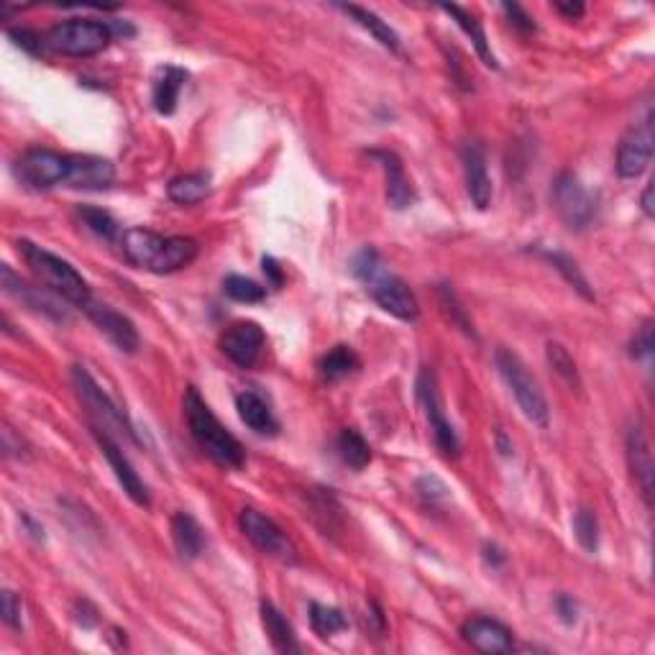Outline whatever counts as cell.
Instances as JSON below:
<instances>
[{
    "instance_id": "cell-26",
    "label": "cell",
    "mask_w": 655,
    "mask_h": 655,
    "mask_svg": "<svg viewBox=\"0 0 655 655\" xmlns=\"http://www.w3.org/2000/svg\"><path fill=\"white\" fill-rule=\"evenodd\" d=\"M213 190V180H210L208 172H190L174 177L167 185V195L172 203L177 205H198L203 203L205 198Z\"/></svg>"
},
{
    "instance_id": "cell-9",
    "label": "cell",
    "mask_w": 655,
    "mask_h": 655,
    "mask_svg": "<svg viewBox=\"0 0 655 655\" xmlns=\"http://www.w3.org/2000/svg\"><path fill=\"white\" fill-rule=\"evenodd\" d=\"M553 205H556L558 215L563 218V223L574 231H584L586 226H592V221L597 218L599 200L584 182L571 172L558 174L556 182H553Z\"/></svg>"
},
{
    "instance_id": "cell-34",
    "label": "cell",
    "mask_w": 655,
    "mask_h": 655,
    "mask_svg": "<svg viewBox=\"0 0 655 655\" xmlns=\"http://www.w3.org/2000/svg\"><path fill=\"white\" fill-rule=\"evenodd\" d=\"M223 290H226V295L231 297V300L244 302V305H254V302H261L264 297H267V290H264L259 282H254V279L249 277H241V274H231V277H226Z\"/></svg>"
},
{
    "instance_id": "cell-20",
    "label": "cell",
    "mask_w": 655,
    "mask_h": 655,
    "mask_svg": "<svg viewBox=\"0 0 655 655\" xmlns=\"http://www.w3.org/2000/svg\"><path fill=\"white\" fill-rule=\"evenodd\" d=\"M625 453H627V464H630L632 476L638 482L640 492H643L645 502H653V451H650V441L645 435L643 425L635 423L625 435Z\"/></svg>"
},
{
    "instance_id": "cell-42",
    "label": "cell",
    "mask_w": 655,
    "mask_h": 655,
    "mask_svg": "<svg viewBox=\"0 0 655 655\" xmlns=\"http://www.w3.org/2000/svg\"><path fill=\"white\" fill-rule=\"evenodd\" d=\"M556 612L561 615V620L566 622V625H574V622L579 620V604H576L574 597H569V594L556 597Z\"/></svg>"
},
{
    "instance_id": "cell-25",
    "label": "cell",
    "mask_w": 655,
    "mask_h": 655,
    "mask_svg": "<svg viewBox=\"0 0 655 655\" xmlns=\"http://www.w3.org/2000/svg\"><path fill=\"white\" fill-rule=\"evenodd\" d=\"M172 540L182 558L192 561L205 551V530L190 512H177L172 517Z\"/></svg>"
},
{
    "instance_id": "cell-8",
    "label": "cell",
    "mask_w": 655,
    "mask_h": 655,
    "mask_svg": "<svg viewBox=\"0 0 655 655\" xmlns=\"http://www.w3.org/2000/svg\"><path fill=\"white\" fill-rule=\"evenodd\" d=\"M72 154H59L52 149H29L16 162V177L29 190H52L70 182Z\"/></svg>"
},
{
    "instance_id": "cell-11",
    "label": "cell",
    "mask_w": 655,
    "mask_h": 655,
    "mask_svg": "<svg viewBox=\"0 0 655 655\" xmlns=\"http://www.w3.org/2000/svg\"><path fill=\"white\" fill-rule=\"evenodd\" d=\"M418 400L423 405L425 418H428L430 430H433V441L438 446V451L443 456H458L461 453V441H458L456 430H453L451 420L446 415V407H443L441 389H438V379H435V371L425 366L418 377Z\"/></svg>"
},
{
    "instance_id": "cell-44",
    "label": "cell",
    "mask_w": 655,
    "mask_h": 655,
    "mask_svg": "<svg viewBox=\"0 0 655 655\" xmlns=\"http://www.w3.org/2000/svg\"><path fill=\"white\" fill-rule=\"evenodd\" d=\"M261 269H264V274H267L269 285L274 287V290H279V287L285 285V272H282V267L277 264V259H272V256H264L261 259Z\"/></svg>"
},
{
    "instance_id": "cell-41",
    "label": "cell",
    "mask_w": 655,
    "mask_h": 655,
    "mask_svg": "<svg viewBox=\"0 0 655 655\" xmlns=\"http://www.w3.org/2000/svg\"><path fill=\"white\" fill-rule=\"evenodd\" d=\"M502 11L507 13V18H510V24L515 26V29L520 31V34H533V31H535V21H533V16H530V13L522 11V6H517V3H505V6H502Z\"/></svg>"
},
{
    "instance_id": "cell-46",
    "label": "cell",
    "mask_w": 655,
    "mask_h": 655,
    "mask_svg": "<svg viewBox=\"0 0 655 655\" xmlns=\"http://www.w3.org/2000/svg\"><path fill=\"white\" fill-rule=\"evenodd\" d=\"M553 8H556L561 16L569 18V21H576V18L584 16V11H586L584 3H561V0H558V3H553Z\"/></svg>"
},
{
    "instance_id": "cell-14",
    "label": "cell",
    "mask_w": 655,
    "mask_h": 655,
    "mask_svg": "<svg viewBox=\"0 0 655 655\" xmlns=\"http://www.w3.org/2000/svg\"><path fill=\"white\" fill-rule=\"evenodd\" d=\"M90 430H93V438L98 441L103 456L108 458V464H111L113 474H116L118 484H121L123 492L128 494V499H131V502L139 507H149L151 505L149 489H146V484L141 482L139 471L131 466V461H128L126 453L121 451V446L116 443V438H113L111 433H105V430L95 428V425H90Z\"/></svg>"
},
{
    "instance_id": "cell-10",
    "label": "cell",
    "mask_w": 655,
    "mask_h": 655,
    "mask_svg": "<svg viewBox=\"0 0 655 655\" xmlns=\"http://www.w3.org/2000/svg\"><path fill=\"white\" fill-rule=\"evenodd\" d=\"M238 525H241V533L251 540L254 548H259L264 556L274 558L279 563H287V566H295L300 561L297 556V548L292 543L290 535L279 528L272 517H267L259 510H244L238 515Z\"/></svg>"
},
{
    "instance_id": "cell-21",
    "label": "cell",
    "mask_w": 655,
    "mask_h": 655,
    "mask_svg": "<svg viewBox=\"0 0 655 655\" xmlns=\"http://www.w3.org/2000/svg\"><path fill=\"white\" fill-rule=\"evenodd\" d=\"M116 180V169L108 159L90 157V154H72V169L67 187L75 190H105Z\"/></svg>"
},
{
    "instance_id": "cell-17",
    "label": "cell",
    "mask_w": 655,
    "mask_h": 655,
    "mask_svg": "<svg viewBox=\"0 0 655 655\" xmlns=\"http://www.w3.org/2000/svg\"><path fill=\"white\" fill-rule=\"evenodd\" d=\"M461 164H464V180L469 200L476 210H487L492 205V180L487 169V151L479 141H466L461 146Z\"/></svg>"
},
{
    "instance_id": "cell-19",
    "label": "cell",
    "mask_w": 655,
    "mask_h": 655,
    "mask_svg": "<svg viewBox=\"0 0 655 655\" xmlns=\"http://www.w3.org/2000/svg\"><path fill=\"white\" fill-rule=\"evenodd\" d=\"M369 157L374 162H379L384 172V180H387V203L395 210H405L415 203V187H412L410 177L405 172V164L397 157L395 151L389 149H371Z\"/></svg>"
},
{
    "instance_id": "cell-23",
    "label": "cell",
    "mask_w": 655,
    "mask_h": 655,
    "mask_svg": "<svg viewBox=\"0 0 655 655\" xmlns=\"http://www.w3.org/2000/svg\"><path fill=\"white\" fill-rule=\"evenodd\" d=\"M187 82V72L174 64H164L159 67L157 77H154V87H151V103L159 116H172L177 111V100H180L182 87Z\"/></svg>"
},
{
    "instance_id": "cell-38",
    "label": "cell",
    "mask_w": 655,
    "mask_h": 655,
    "mask_svg": "<svg viewBox=\"0 0 655 655\" xmlns=\"http://www.w3.org/2000/svg\"><path fill=\"white\" fill-rule=\"evenodd\" d=\"M418 492L430 507H438L443 505V502H448L446 484H443L441 479H435V476H423L418 482Z\"/></svg>"
},
{
    "instance_id": "cell-1",
    "label": "cell",
    "mask_w": 655,
    "mask_h": 655,
    "mask_svg": "<svg viewBox=\"0 0 655 655\" xmlns=\"http://www.w3.org/2000/svg\"><path fill=\"white\" fill-rule=\"evenodd\" d=\"M123 259L136 269L154 274H172L190 267L200 246L190 236H162L149 228H128L121 236Z\"/></svg>"
},
{
    "instance_id": "cell-45",
    "label": "cell",
    "mask_w": 655,
    "mask_h": 655,
    "mask_svg": "<svg viewBox=\"0 0 655 655\" xmlns=\"http://www.w3.org/2000/svg\"><path fill=\"white\" fill-rule=\"evenodd\" d=\"M482 556H484V561H487V566H492V569H502V566H505V561H507L505 551H502V548H499V545H494V543L484 545Z\"/></svg>"
},
{
    "instance_id": "cell-24",
    "label": "cell",
    "mask_w": 655,
    "mask_h": 655,
    "mask_svg": "<svg viewBox=\"0 0 655 655\" xmlns=\"http://www.w3.org/2000/svg\"><path fill=\"white\" fill-rule=\"evenodd\" d=\"M259 612H261V625H264V632H267L269 640H272L274 650L287 655L300 653V643H297V635L295 630H292L290 620H287V617L282 615L272 602H267V599L259 604Z\"/></svg>"
},
{
    "instance_id": "cell-13",
    "label": "cell",
    "mask_w": 655,
    "mask_h": 655,
    "mask_svg": "<svg viewBox=\"0 0 655 655\" xmlns=\"http://www.w3.org/2000/svg\"><path fill=\"white\" fill-rule=\"evenodd\" d=\"M0 279H3V290H6V295L16 297L21 305H26V308L34 310V313L47 315V318L59 320V323L70 318V310H67V305H64L67 300L54 295V292L47 290V287H34L29 285V282H24V279L18 277L8 264H3V269H0Z\"/></svg>"
},
{
    "instance_id": "cell-30",
    "label": "cell",
    "mask_w": 655,
    "mask_h": 655,
    "mask_svg": "<svg viewBox=\"0 0 655 655\" xmlns=\"http://www.w3.org/2000/svg\"><path fill=\"white\" fill-rule=\"evenodd\" d=\"M336 451H338V456H341L343 464H346L348 469H354V471L366 469V466H369V461H371L369 443H366L364 435H361L359 430H354V428H346V430H341V433H338Z\"/></svg>"
},
{
    "instance_id": "cell-12",
    "label": "cell",
    "mask_w": 655,
    "mask_h": 655,
    "mask_svg": "<svg viewBox=\"0 0 655 655\" xmlns=\"http://www.w3.org/2000/svg\"><path fill=\"white\" fill-rule=\"evenodd\" d=\"M653 144V108H648L640 121L627 128V134L622 136L620 146H617L615 167L622 180H638L648 169L650 159H653Z\"/></svg>"
},
{
    "instance_id": "cell-7",
    "label": "cell",
    "mask_w": 655,
    "mask_h": 655,
    "mask_svg": "<svg viewBox=\"0 0 655 655\" xmlns=\"http://www.w3.org/2000/svg\"><path fill=\"white\" fill-rule=\"evenodd\" d=\"M72 384H75L77 397L82 400V405H85L87 412L93 415L95 428L105 430V433L111 435L123 433L134 443H139L134 425L128 423L126 412H123L121 407L108 397V392L95 382V377L85 369V366H75V369H72Z\"/></svg>"
},
{
    "instance_id": "cell-3",
    "label": "cell",
    "mask_w": 655,
    "mask_h": 655,
    "mask_svg": "<svg viewBox=\"0 0 655 655\" xmlns=\"http://www.w3.org/2000/svg\"><path fill=\"white\" fill-rule=\"evenodd\" d=\"M182 407H185L187 428H190L192 438H195V443L200 446V451H205V456L213 458L215 464L223 466V469H241L246 461L244 446H241V441H238L236 435H233L221 420L215 418L208 402L198 395V389H185Z\"/></svg>"
},
{
    "instance_id": "cell-27",
    "label": "cell",
    "mask_w": 655,
    "mask_h": 655,
    "mask_svg": "<svg viewBox=\"0 0 655 655\" xmlns=\"http://www.w3.org/2000/svg\"><path fill=\"white\" fill-rule=\"evenodd\" d=\"M341 8L346 16H351L356 21V24L361 26V29L369 31L374 39L382 44V47H387L389 52H400V36H397V31L392 29V26L387 24V21H382V18L377 16L374 11H369V8H361V6H354V3H341Z\"/></svg>"
},
{
    "instance_id": "cell-39",
    "label": "cell",
    "mask_w": 655,
    "mask_h": 655,
    "mask_svg": "<svg viewBox=\"0 0 655 655\" xmlns=\"http://www.w3.org/2000/svg\"><path fill=\"white\" fill-rule=\"evenodd\" d=\"M8 36H11V39L16 41L18 47L24 49V52L34 54V57H39V54L44 52V47H47L44 39H41V36L31 29H11L8 31Z\"/></svg>"
},
{
    "instance_id": "cell-18",
    "label": "cell",
    "mask_w": 655,
    "mask_h": 655,
    "mask_svg": "<svg viewBox=\"0 0 655 655\" xmlns=\"http://www.w3.org/2000/svg\"><path fill=\"white\" fill-rule=\"evenodd\" d=\"M461 638L474 650L487 655L515 650V638H512L510 627L492 620V617H471V620L464 622V627H461Z\"/></svg>"
},
{
    "instance_id": "cell-5",
    "label": "cell",
    "mask_w": 655,
    "mask_h": 655,
    "mask_svg": "<svg viewBox=\"0 0 655 655\" xmlns=\"http://www.w3.org/2000/svg\"><path fill=\"white\" fill-rule=\"evenodd\" d=\"M494 364H497L499 377L505 379L512 397H515L517 405H520L522 415L533 425H538V428H548V420H551L548 400H545L543 389L538 387V382L533 379L528 366L522 364L520 356H517L515 351H510V348H497Z\"/></svg>"
},
{
    "instance_id": "cell-29",
    "label": "cell",
    "mask_w": 655,
    "mask_h": 655,
    "mask_svg": "<svg viewBox=\"0 0 655 655\" xmlns=\"http://www.w3.org/2000/svg\"><path fill=\"white\" fill-rule=\"evenodd\" d=\"M441 8L448 13V16L456 18V24L466 31V36H469L471 41H474V49H476V54L482 57V62L487 64V67H492V70H497L499 67L497 57H494L492 47H489L487 34H484V29H482V21H476V16H471L469 11H464V8H458V6H441Z\"/></svg>"
},
{
    "instance_id": "cell-36",
    "label": "cell",
    "mask_w": 655,
    "mask_h": 655,
    "mask_svg": "<svg viewBox=\"0 0 655 655\" xmlns=\"http://www.w3.org/2000/svg\"><path fill=\"white\" fill-rule=\"evenodd\" d=\"M543 256L548 261H551L553 267H556L558 272L563 274V277H566V282H569V285L574 287V290H579L581 295L586 297V300H594L592 290H589V282H586L584 274L579 272V267H576V261L571 259V256L561 254V251H543Z\"/></svg>"
},
{
    "instance_id": "cell-43",
    "label": "cell",
    "mask_w": 655,
    "mask_h": 655,
    "mask_svg": "<svg viewBox=\"0 0 655 655\" xmlns=\"http://www.w3.org/2000/svg\"><path fill=\"white\" fill-rule=\"evenodd\" d=\"M443 302H446L448 305V310L453 308V320H456L458 325H461V331H466L469 333V336H474V328H471V323L469 320H466V315H464V310H461V305H458L456 302V295H453V290H443Z\"/></svg>"
},
{
    "instance_id": "cell-47",
    "label": "cell",
    "mask_w": 655,
    "mask_h": 655,
    "mask_svg": "<svg viewBox=\"0 0 655 655\" xmlns=\"http://www.w3.org/2000/svg\"><path fill=\"white\" fill-rule=\"evenodd\" d=\"M640 203H643V213L648 215V218H653V215H655V210H653V185L645 187L643 200H640Z\"/></svg>"
},
{
    "instance_id": "cell-2",
    "label": "cell",
    "mask_w": 655,
    "mask_h": 655,
    "mask_svg": "<svg viewBox=\"0 0 655 655\" xmlns=\"http://www.w3.org/2000/svg\"><path fill=\"white\" fill-rule=\"evenodd\" d=\"M351 272L356 274V279L364 282L366 292L374 297V302H377L384 313L395 315L397 320H405V323L418 320V297L407 287L405 279L392 274L389 269H384L377 249H371V246L361 249L359 254L354 256V261H351Z\"/></svg>"
},
{
    "instance_id": "cell-35",
    "label": "cell",
    "mask_w": 655,
    "mask_h": 655,
    "mask_svg": "<svg viewBox=\"0 0 655 655\" xmlns=\"http://www.w3.org/2000/svg\"><path fill=\"white\" fill-rule=\"evenodd\" d=\"M574 535L586 553L599 551V520L592 510H576L574 515Z\"/></svg>"
},
{
    "instance_id": "cell-40",
    "label": "cell",
    "mask_w": 655,
    "mask_h": 655,
    "mask_svg": "<svg viewBox=\"0 0 655 655\" xmlns=\"http://www.w3.org/2000/svg\"><path fill=\"white\" fill-rule=\"evenodd\" d=\"M21 599L13 592H3V622L13 630H24V620H21Z\"/></svg>"
},
{
    "instance_id": "cell-28",
    "label": "cell",
    "mask_w": 655,
    "mask_h": 655,
    "mask_svg": "<svg viewBox=\"0 0 655 655\" xmlns=\"http://www.w3.org/2000/svg\"><path fill=\"white\" fill-rule=\"evenodd\" d=\"M359 366H361V359L354 348L333 346L331 351L320 359L318 371H320V379H323L325 384H336L341 382V379L351 377Z\"/></svg>"
},
{
    "instance_id": "cell-37",
    "label": "cell",
    "mask_w": 655,
    "mask_h": 655,
    "mask_svg": "<svg viewBox=\"0 0 655 655\" xmlns=\"http://www.w3.org/2000/svg\"><path fill=\"white\" fill-rule=\"evenodd\" d=\"M653 348V320H645L638 331H635V338H632V356L638 361H648L650 356H653Z\"/></svg>"
},
{
    "instance_id": "cell-32",
    "label": "cell",
    "mask_w": 655,
    "mask_h": 655,
    "mask_svg": "<svg viewBox=\"0 0 655 655\" xmlns=\"http://www.w3.org/2000/svg\"><path fill=\"white\" fill-rule=\"evenodd\" d=\"M545 359H548L551 369L556 371L558 379H563L571 389L581 387L579 369H576V361L574 356L569 354V348L561 346V343H548V346H545Z\"/></svg>"
},
{
    "instance_id": "cell-31",
    "label": "cell",
    "mask_w": 655,
    "mask_h": 655,
    "mask_svg": "<svg viewBox=\"0 0 655 655\" xmlns=\"http://www.w3.org/2000/svg\"><path fill=\"white\" fill-rule=\"evenodd\" d=\"M77 218L82 221V226L87 228L90 233H95L98 238H103V241H108V244H121V236H123V228L121 223L113 218L108 210H100V208H87V205H80L77 208Z\"/></svg>"
},
{
    "instance_id": "cell-15",
    "label": "cell",
    "mask_w": 655,
    "mask_h": 655,
    "mask_svg": "<svg viewBox=\"0 0 655 655\" xmlns=\"http://www.w3.org/2000/svg\"><path fill=\"white\" fill-rule=\"evenodd\" d=\"M82 310H85V315L93 320L95 328H98L118 351H123V354H136L141 338L139 331H136V325L131 323V318H126L121 310H116L113 305H108V302L90 300Z\"/></svg>"
},
{
    "instance_id": "cell-22",
    "label": "cell",
    "mask_w": 655,
    "mask_h": 655,
    "mask_svg": "<svg viewBox=\"0 0 655 655\" xmlns=\"http://www.w3.org/2000/svg\"><path fill=\"white\" fill-rule=\"evenodd\" d=\"M236 410L238 418L244 420L246 428H251L259 435H277L279 420L274 415L272 405L261 392L256 389H244L241 395L236 397Z\"/></svg>"
},
{
    "instance_id": "cell-16",
    "label": "cell",
    "mask_w": 655,
    "mask_h": 655,
    "mask_svg": "<svg viewBox=\"0 0 655 655\" xmlns=\"http://www.w3.org/2000/svg\"><path fill=\"white\" fill-rule=\"evenodd\" d=\"M264 343H267V336L261 331V325L241 320L226 328L221 336V351L238 369H254L264 354Z\"/></svg>"
},
{
    "instance_id": "cell-33",
    "label": "cell",
    "mask_w": 655,
    "mask_h": 655,
    "mask_svg": "<svg viewBox=\"0 0 655 655\" xmlns=\"http://www.w3.org/2000/svg\"><path fill=\"white\" fill-rule=\"evenodd\" d=\"M310 625H313V630L318 632L320 638H331V635H336V632L346 630L348 620L341 609L325 607V604L313 602L310 604Z\"/></svg>"
},
{
    "instance_id": "cell-4",
    "label": "cell",
    "mask_w": 655,
    "mask_h": 655,
    "mask_svg": "<svg viewBox=\"0 0 655 655\" xmlns=\"http://www.w3.org/2000/svg\"><path fill=\"white\" fill-rule=\"evenodd\" d=\"M18 251H21L24 261L29 264L31 272H34V277L39 279L47 290H52L54 295L67 300L70 305H77V308H85L87 302L93 300L90 285L85 282V277H82L67 259H62V256L52 254V251L47 249H41V246L31 244V241H18Z\"/></svg>"
},
{
    "instance_id": "cell-6",
    "label": "cell",
    "mask_w": 655,
    "mask_h": 655,
    "mask_svg": "<svg viewBox=\"0 0 655 655\" xmlns=\"http://www.w3.org/2000/svg\"><path fill=\"white\" fill-rule=\"evenodd\" d=\"M113 26L95 18H70L52 26L44 36L49 52L64 57H95L113 41Z\"/></svg>"
}]
</instances>
